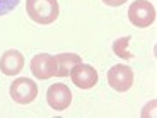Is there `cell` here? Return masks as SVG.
<instances>
[{"instance_id":"10","label":"cell","mask_w":157,"mask_h":118,"mask_svg":"<svg viewBox=\"0 0 157 118\" xmlns=\"http://www.w3.org/2000/svg\"><path fill=\"white\" fill-rule=\"evenodd\" d=\"M130 39H132V36H125V38H120V39H116V41H114V43H113L114 55L120 57V58H125V60H132V58H133V55L128 51Z\"/></svg>"},{"instance_id":"9","label":"cell","mask_w":157,"mask_h":118,"mask_svg":"<svg viewBox=\"0 0 157 118\" xmlns=\"http://www.w3.org/2000/svg\"><path fill=\"white\" fill-rule=\"evenodd\" d=\"M82 62L80 55L75 53H60L55 55V77H67L77 63Z\"/></svg>"},{"instance_id":"6","label":"cell","mask_w":157,"mask_h":118,"mask_svg":"<svg viewBox=\"0 0 157 118\" xmlns=\"http://www.w3.org/2000/svg\"><path fill=\"white\" fill-rule=\"evenodd\" d=\"M46 99H48V104H50L53 110L63 111L70 106L72 91L68 89V86H65V84H53V86H50V89H48V92H46Z\"/></svg>"},{"instance_id":"8","label":"cell","mask_w":157,"mask_h":118,"mask_svg":"<svg viewBox=\"0 0 157 118\" xmlns=\"http://www.w3.org/2000/svg\"><path fill=\"white\" fill-rule=\"evenodd\" d=\"M24 67V57L17 50H7L0 58V70L5 75H17Z\"/></svg>"},{"instance_id":"7","label":"cell","mask_w":157,"mask_h":118,"mask_svg":"<svg viewBox=\"0 0 157 118\" xmlns=\"http://www.w3.org/2000/svg\"><path fill=\"white\" fill-rule=\"evenodd\" d=\"M31 72L36 79L46 81L55 75V57L48 53L34 55L31 60Z\"/></svg>"},{"instance_id":"3","label":"cell","mask_w":157,"mask_h":118,"mask_svg":"<svg viewBox=\"0 0 157 118\" xmlns=\"http://www.w3.org/2000/svg\"><path fill=\"white\" fill-rule=\"evenodd\" d=\"M10 96L19 104H29L38 96V86L28 77H19L10 84Z\"/></svg>"},{"instance_id":"12","label":"cell","mask_w":157,"mask_h":118,"mask_svg":"<svg viewBox=\"0 0 157 118\" xmlns=\"http://www.w3.org/2000/svg\"><path fill=\"white\" fill-rule=\"evenodd\" d=\"M106 5H109V7H120V5H123L126 2V0H102Z\"/></svg>"},{"instance_id":"11","label":"cell","mask_w":157,"mask_h":118,"mask_svg":"<svg viewBox=\"0 0 157 118\" xmlns=\"http://www.w3.org/2000/svg\"><path fill=\"white\" fill-rule=\"evenodd\" d=\"M21 0H0V16H5L19 5Z\"/></svg>"},{"instance_id":"1","label":"cell","mask_w":157,"mask_h":118,"mask_svg":"<svg viewBox=\"0 0 157 118\" xmlns=\"http://www.w3.org/2000/svg\"><path fill=\"white\" fill-rule=\"evenodd\" d=\"M26 12L34 22L38 24H51L58 19L60 7L56 0H28Z\"/></svg>"},{"instance_id":"2","label":"cell","mask_w":157,"mask_h":118,"mask_svg":"<svg viewBox=\"0 0 157 118\" xmlns=\"http://www.w3.org/2000/svg\"><path fill=\"white\" fill-rule=\"evenodd\" d=\"M128 19L137 28H149L155 21V9L149 0H137L128 9Z\"/></svg>"},{"instance_id":"4","label":"cell","mask_w":157,"mask_h":118,"mask_svg":"<svg viewBox=\"0 0 157 118\" xmlns=\"http://www.w3.org/2000/svg\"><path fill=\"white\" fill-rule=\"evenodd\" d=\"M108 84L118 92H125L133 86V70L128 65L118 63L108 72Z\"/></svg>"},{"instance_id":"5","label":"cell","mask_w":157,"mask_h":118,"mask_svg":"<svg viewBox=\"0 0 157 118\" xmlns=\"http://www.w3.org/2000/svg\"><path fill=\"white\" fill-rule=\"evenodd\" d=\"M72 82L78 87V89H90L98 84V72L94 67H90L87 63H77L70 72Z\"/></svg>"}]
</instances>
